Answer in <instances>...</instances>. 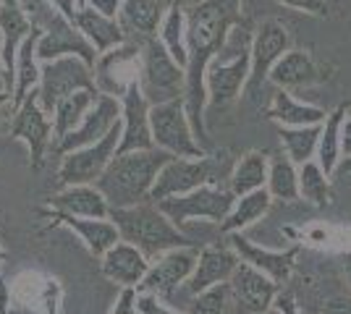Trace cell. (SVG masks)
Masks as SVG:
<instances>
[{
  "instance_id": "7dc6e473",
  "label": "cell",
  "mask_w": 351,
  "mask_h": 314,
  "mask_svg": "<svg viewBox=\"0 0 351 314\" xmlns=\"http://www.w3.org/2000/svg\"><path fill=\"white\" fill-rule=\"evenodd\" d=\"M0 314H8V291L0 283Z\"/></svg>"
},
{
  "instance_id": "7402d4cb",
  "label": "cell",
  "mask_w": 351,
  "mask_h": 314,
  "mask_svg": "<svg viewBox=\"0 0 351 314\" xmlns=\"http://www.w3.org/2000/svg\"><path fill=\"white\" fill-rule=\"evenodd\" d=\"M50 207L60 215L89 218V220H110V205L97 186H66L50 199Z\"/></svg>"
},
{
  "instance_id": "44dd1931",
  "label": "cell",
  "mask_w": 351,
  "mask_h": 314,
  "mask_svg": "<svg viewBox=\"0 0 351 314\" xmlns=\"http://www.w3.org/2000/svg\"><path fill=\"white\" fill-rule=\"evenodd\" d=\"M100 270L110 283H118L123 288H139L149 270V262L136 246L121 241L100 259Z\"/></svg>"
},
{
  "instance_id": "9c48e42d",
  "label": "cell",
  "mask_w": 351,
  "mask_h": 314,
  "mask_svg": "<svg viewBox=\"0 0 351 314\" xmlns=\"http://www.w3.org/2000/svg\"><path fill=\"white\" fill-rule=\"evenodd\" d=\"M121 136H123V118L118 120L116 126L108 131V136H103L97 144L66 155L58 168L60 186L63 189L66 186H95L100 181V176L108 170V165L116 160Z\"/></svg>"
},
{
  "instance_id": "f6af8a7d",
  "label": "cell",
  "mask_w": 351,
  "mask_h": 314,
  "mask_svg": "<svg viewBox=\"0 0 351 314\" xmlns=\"http://www.w3.org/2000/svg\"><path fill=\"white\" fill-rule=\"evenodd\" d=\"M336 179H343L351 183V160H341V165H338L336 170Z\"/></svg>"
},
{
  "instance_id": "6da1fadb",
  "label": "cell",
  "mask_w": 351,
  "mask_h": 314,
  "mask_svg": "<svg viewBox=\"0 0 351 314\" xmlns=\"http://www.w3.org/2000/svg\"><path fill=\"white\" fill-rule=\"evenodd\" d=\"M241 21V0H199L186 14V90L184 103L194 126L197 139L205 136V105H207V68L228 45L234 24Z\"/></svg>"
},
{
  "instance_id": "83f0119b",
  "label": "cell",
  "mask_w": 351,
  "mask_h": 314,
  "mask_svg": "<svg viewBox=\"0 0 351 314\" xmlns=\"http://www.w3.org/2000/svg\"><path fill=\"white\" fill-rule=\"evenodd\" d=\"M267 176H270V160H267V155H263V152H247L231 168L228 189L239 199V196H247L252 192L267 189Z\"/></svg>"
},
{
  "instance_id": "5b68a950",
  "label": "cell",
  "mask_w": 351,
  "mask_h": 314,
  "mask_svg": "<svg viewBox=\"0 0 351 314\" xmlns=\"http://www.w3.org/2000/svg\"><path fill=\"white\" fill-rule=\"evenodd\" d=\"M32 24L43 29V37L37 42V60L50 63V60L66 58V55H76L95 71V66L100 60L97 50L89 45L87 37L76 29L66 16H60L53 5H43L40 11H34Z\"/></svg>"
},
{
  "instance_id": "4fadbf2b",
  "label": "cell",
  "mask_w": 351,
  "mask_h": 314,
  "mask_svg": "<svg viewBox=\"0 0 351 314\" xmlns=\"http://www.w3.org/2000/svg\"><path fill=\"white\" fill-rule=\"evenodd\" d=\"M252 74V50H239L231 60L215 58L207 68V105L226 107L247 90Z\"/></svg>"
},
{
  "instance_id": "8992f818",
  "label": "cell",
  "mask_w": 351,
  "mask_h": 314,
  "mask_svg": "<svg viewBox=\"0 0 351 314\" xmlns=\"http://www.w3.org/2000/svg\"><path fill=\"white\" fill-rule=\"evenodd\" d=\"M149 129H152V139H155L158 150L168 152L173 157H189V160L207 157L205 150L197 142L184 97L152 105L149 107Z\"/></svg>"
},
{
  "instance_id": "c3c4849f",
  "label": "cell",
  "mask_w": 351,
  "mask_h": 314,
  "mask_svg": "<svg viewBox=\"0 0 351 314\" xmlns=\"http://www.w3.org/2000/svg\"><path fill=\"white\" fill-rule=\"evenodd\" d=\"M265 314H280L278 309H276V306H273V309H270V312H265Z\"/></svg>"
},
{
  "instance_id": "cb8c5ba5",
  "label": "cell",
  "mask_w": 351,
  "mask_h": 314,
  "mask_svg": "<svg viewBox=\"0 0 351 314\" xmlns=\"http://www.w3.org/2000/svg\"><path fill=\"white\" fill-rule=\"evenodd\" d=\"M76 29L89 40V45L97 50V55H105L116 47L126 45V31L118 24V18H108L92 5L79 8L76 14Z\"/></svg>"
},
{
  "instance_id": "d590c367",
  "label": "cell",
  "mask_w": 351,
  "mask_h": 314,
  "mask_svg": "<svg viewBox=\"0 0 351 314\" xmlns=\"http://www.w3.org/2000/svg\"><path fill=\"white\" fill-rule=\"evenodd\" d=\"M231 285L220 283L215 288H207L199 296H194L189 306V314H226L231 304Z\"/></svg>"
},
{
  "instance_id": "484cf974",
  "label": "cell",
  "mask_w": 351,
  "mask_h": 314,
  "mask_svg": "<svg viewBox=\"0 0 351 314\" xmlns=\"http://www.w3.org/2000/svg\"><path fill=\"white\" fill-rule=\"evenodd\" d=\"M325 74L320 71V66L312 60L307 50H289L283 58L273 66L270 71V81L278 90H293V87H309L322 81Z\"/></svg>"
},
{
  "instance_id": "4316f807",
  "label": "cell",
  "mask_w": 351,
  "mask_h": 314,
  "mask_svg": "<svg viewBox=\"0 0 351 314\" xmlns=\"http://www.w3.org/2000/svg\"><path fill=\"white\" fill-rule=\"evenodd\" d=\"M267 116L278 126H291V129H296V126H322L328 118V113L322 107L296 100L289 90L273 92V100L267 105Z\"/></svg>"
},
{
  "instance_id": "ac0fdd59",
  "label": "cell",
  "mask_w": 351,
  "mask_h": 314,
  "mask_svg": "<svg viewBox=\"0 0 351 314\" xmlns=\"http://www.w3.org/2000/svg\"><path fill=\"white\" fill-rule=\"evenodd\" d=\"M197 262H199V252L191 249V246L189 249L165 252V254H160L149 265L139 291L142 293H155V296H168L181 283L189 280L191 272L197 270Z\"/></svg>"
},
{
  "instance_id": "bcb514c9",
  "label": "cell",
  "mask_w": 351,
  "mask_h": 314,
  "mask_svg": "<svg viewBox=\"0 0 351 314\" xmlns=\"http://www.w3.org/2000/svg\"><path fill=\"white\" fill-rule=\"evenodd\" d=\"M343 278H346V285H349L351 291V252L343 254Z\"/></svg>"
},
{
  "instance_id": "d6a6232c",
  "label": "cell",
  "mask_w": 351,
  "mask_h": 314,
  "mask_svg": "<svg viewBox=\"0 0 351 314\" xmlns=\"http://www.w3.org/2000/svg\"><path fill=\"white\" fill-rule=\"evenodd\" d=\"M160 42L171 53V58L186 71L189 66V45H186V14L181 11V5L173 3L165 14V21L160 27Z\"/></svg>"
},
{
  "instance_id": "ab89813d",
  "label": "cell",
  "mask_w": 351,
  "mask_h": 314,
  "mask_svg": "<svg viewBox=\"0 0 351 314\" xmlns=\"http://www.w3.org/2000/svg\"><path fill=\"white\" fill-rule=\"evenodd\" d=\"M320 314H351V293L349 296H333V299H328Z\"/></svg>"
},
{
  "instance_id": "7a4b0ae2",
  "label": "cell",
  "mask_w": 351,
  "mask_h": 314,
  "mask_svg": "<svg viewBox=\"0 0 351 314\" xmlns=\"http://www.w3.org/2000/svg\"><path fill=\"white\" fill-rule=\"evenodd\" d=\"M171 157L173 155L162 150L116 155V160L108 165V170L100 176L95 186L103 192L110 209L145 205V202H149V192L158 181V173Z\"/></svg>"
},
{
  "instance_id": "60d3db41",
  "label": "cell",
  "mask_w": 351,
  "mask_h": 314,
  "mask_svg": "<svg viewBox=\"0 0 351 314\" xmlns=\"http://www.w3.org/2000/svg\"><path fill=\"white\" fill-rule=\"evenodd\" d=\"M87 5H92L95 11H100V14L108 16V18H118L123 0H87Z\"/></svg>"
},
{
  "instance_id": "1f68e13d",
  "label": "cell",
  "mask_w": 351,
  "mask_h": 314,
  "mask_svg": "<svg viewBox=\"0 0 351 314\" xmlns=\"http://www.w3.org/2000/svg\"><path fill=\"white\" fill-rule=\"evenodd\" d=\"M322 126H278L280 144H283V155L291 160L296 168L317 157V144H320Z\"/></svg>"
},
{
  "instance_id": "4dcf8cb0",
  "label": "cell",
  "mask_w": 351,
  "mask_h": 314,
  "mask_svg": "<svg viewBox=\"0 0 351 314\" xmlns=\"http://www.w3.org/2000/svg\"><path fill=\"white\" fill-rule=\"evenodd\" d=\"M270 205H273V196H270L267 189L252 192L247 196H239L234 209H231V215L226 218V223L220 225V233H226V236L241 233L244 228L254 225L257 220H263L265 215L270 212Z\"/></svg>"
},
{
  "instance_id": "f907efd6",
  "label": "cell",
  "mask_w": 351,
  "mask_h": 314,
  "mask_svg": "<svg viewBox=\"0 0 351 314\" xmlns=\"http://www.w3.org/2000/svg\"><path fill=\"white\" fill-rule=\"evenodd\" d=\"M0 123H3V116H0Z\"/></svg>"
},
{
  "instance_id": "2e32d148",
  "label": "cell",
  "mask_w": 351,
  "mask_h": 314,
  "mask_svg": "<svg viewBox=\"0 0 351 314\" xmlns=\"http://www.w3.org/2000/svg\"><path fill=\"white\" fill-rule=\"evenodd\" d=\"M231 285V299H234L239 314H265L276 306L280 285L267 278L265 272L241 262L236 267L234 278L228 280Z\"/></svg>"
},
{
  "instance_id": "8d00e7d4",
  "label": "cell",
  "mask_w": 351,
  "mask_h": 314,
  "mask_svg": "<svg viewBox=\"0 0 351 314\" xmlns=\"http://www.w3.org/2000/svg\"><path fill=\"white\" fill-rule=\"evenodd\" d=\"M136 312L139 314H178L173 309H168L155 293H136Z\"/></svg>"
},
{
  "instance_id": "ffe728a7",
  "label": "cell",
  "mask_w": 351,
  "mask_h": 314,
  "mask_svg": "<svg viewBox=\"0 0 351 314\" xmlns=\"http://www.w3.org/2000/svg\"><path fill=\"white\" fill-rule=\"evenodd\" d=\"M228 244L236 249V254L241 257V262L257 267L260 272H265L267 278H273L278 285H283L291 278L293 265H296V254H299V246L273 252V249L257 246V244L249 241L244 233H231V236H228Z\"/></svg>"
},
{
  "instance_id": "ba28073f",
  "label": "cell",
  "mask_w": 351,
  "mask_h": 314,
  "mask_svg": "<svg viewBox=\"0 0 351 314\" xmlns=\"http://www.w3.org/2000/svg\"><path fill=\"white\" fill-rule=\"evenodd\" d=\"M218 157H199V160H189V157H171L162 165V170L158 173V181L149 192V202L158 205L162 199L171 196H184L189 192H197L207 183L220 186L218 179L223 173Z\"/></svg>"
},
{
  "instance_id": "b9f144b4",
  "label": "cell",
  "mask_w": 351,
  "mask_h": 314,
  "mask_svg": "<svg viewBox=\"0 0 351 314\" xmlns=\"http://www.w3.org/2000/svg\"><path fill=\"white\" fill-rule=\"evenodd\" d=\"M60 16H66L69 21H71L73 27H76V14H79V0H47Z\"/></svg>"
},
{
  "instance_id": "f546056e",
  "label": "cell",
  "mask_w": 351,
  "mask_h": 314,
  "mask_svg": "<svg viewBox=\"0 0 351 314\" xmlns=\"http://www.w3.org/2000/svg\"><path fill=\"white\" fill-rule=\"evenodd\" d=\"M346 116H349V107L346 105H338L333 113H328V118L322 123L320 144H317V163H320V168L330 179L336 176L338 165L343 160V152H341V129H343Z\"/></svg>"
},
{
  "instance_id": "e575fe53",
  "label": "cell",
  "mask_w": 351,
  "mask_h": 314,
  "mask_svg": "<svg viewBox=\"0 0 351 314\" xmlns=\"http://www.w3.org/2000/svg\"><path fill=\"white\" fill-rule=\"evenodd\" d=\"M267 192H270L273 199H280V202H296V199H302V194H299V168L286 155L270 160Z\"/></svg>"
},
{
  "instance_id": "e0dca14e",
  "label": "cell",
  "mask_w": 351,
  "mask_h": 314,
  "mask_svg": "<svg viewBox=\"0 0 351 314\" xmlns=\"http://www.w3.org/2000/svg\"><path fill=\"white\" fill-rule=\"evenodd\" d=\"M121 116H123L121 103H118L116 97H110V94H103V97L95 103V107L84 116L82 126L73 129L66 139H60L58 144L53 147V152L60 155V157H66V155H71V152H76V150H84V147L97 144L103 136H108V131L116 126L118 120H121Z\"/></svg>"
},
{
  "instance_id": "52a82bcc",
  "label": "cell",
  "mask_w": 351,
  "mask_h": 314,
  "mask_svg": "<svg viewBox=\"0 0 351 314\" xmlns=\"http://www.w3.org/2000/svg\"><path fill=\"white\" fill-rule=\"evenodd\" d=\"M236 205V196L231 194L228 186H215L207 183L197 192H189L184 196H171L158 202L160 212L173 225H184L189 220H210V223L223 225L226 218L231 215Z\"/></svg>"
},
{
  "instance_id": "9a60e30c",
  "label": "cell",
  "mask_w": 351,
  "mask_h": 314,
  "mask_svg": "<svg viewBox=\"0 0 351 314\" xmlns=\"http://www.w3.org/2000/svg\"><path fill=\"white\" fill-rule=\"evenodd\" d=\"M34 31L29 14L24 11L21 0H3L0 3V34H3V45H0V63H3V81L5 92H11V84H16V60L19 50L27 42ZM14 94V92H11Z\"/></svg>"
},
{
  "instance_id": "7bdbcfd3",
  "label": "cell",
  "mask_w": 351,
  "mask_h": 314,
  "mask_svg": "<svg viewBox=\"0 0 351 314\" xmlns=\"http://www.w3.org/2000/svg\"><path fill=\"white\" fill-rule=\"evenodd\" d=\"M341 152H343V160H351V110L341 129Z\"/></svg>"
},
{
  "instance_id": "8fae6325",
  "label": "cell",
  "mask_w": 351,
  "mask_h": 314,
  "mask_svg": "<svg viewBox=\"0 0 351 314\" xmlns=\"http://www.w3.org/2000/svg\"><path fill=\"white\" fill-rule=\"evenodd\" d=\"M149 107L139 76L126 84V90L121 92V110H123V136L118 144V155H129V152H149L158 150L152 129H149Z\"/></svg>"
},
{
  "instance_id": "816d5d0a",
  "label": "cell",
  "mask_w": 351,
  "mask_h": 314,
  "mask_svg": "<svg viewBox=\"0 0 351 314\" xmlns=\"http://www.w3.org/2000/svg\"><path fill=\"white\" fill-rule=\"evenodd\" d=\"M14 314H19V312H14Z\"/></svg>"
},
{
  "instance_id": "f1b7e54d",
  "label": "cell",
  "mask_w": 351,
  "mask_h": 314,
  "mask_svg": "<svg viewBox=\"0 0 351 314\" xmlns=\"http://www.w3.org/2000/svg\"><path fill=\"white\" fill-rule=\"evenodd\" d=\"M100 97H103L100 92L82 90V92H73L71 97H66V100L56 107V113H53V147L58 144L60 139H66V136L71 134L73 129L82 126L84 116L95 107V103H97Z\"/></svg>"
},
{
  "instance_id": "d4e9b609",
  "label": "cell",
  "mask_w": 351,
  "mask_h": 314,
  "mask_svg": "<svg viewBox=\"0 0 351 314\" xmlns=\"http://www.w3.org/2000/svg\"><path fill=\"white\" fill-rule=\"evenodd\" d=\"M56 223L71 228L79 239L84 241V246L89 249V254L103 259L116 244H121V233L113 220H89V218H73V215H60L53 212Z\"/></svg>"
},
{
  "instance_id": "5bb4252c",
  "label": "cell",
  "mask_w": 351,
  "mask_h": 314,
  "mask_svg": "<svg viewBox=\"0 0 351 314\" xmlns=\"http://www.w3.org/2000/svg\"><path fill=\"white\" fill-rule=\"evenodd\" d=\"M249 50H252V74H249L247 92H257L270 79L273 66L291 50L289 29L276 18L263 21L260 29L254 31V37H252Z\"/></svg>"
},
{
  "instance_id": "603a6c76",
  "label": "cell",
  "mask_w": 351,
  "mask_h": 314,
  "mask_svg": "<svg viewBox=\"0 0 351 314\" xmlns=\"http://www.w3.org/2000/svg\"><path fill=\"white\" fill-rule=\"evenodd\" d=\"M165 14H168V8H165L162 0H123L121 14H118V24L123 27L126 37L134 34L142 42V40L160 34Z\"/></svg>"
},
{
  "instance_id": "681fc988",
  "label": "cell",
  "mask_w": 351,
  "mask_h": 314,
  "mask_svg": "<svg viewBox=\"0 0 351 314\" xmlns=\"http://www.w3.org/2000/svg\"><path fill=\"white\" fill-rule=\"evenodd\" d=\"M87 5V0H79V8H84Z\"/></svg>"
},
{
  "instance_id": "d6986e66",
  "label": "cell",
  "mask_w": 351,
  "mask_h": 314,
  "mask_svg": "<svg viewBox=\"0 0 351 314\" xmlns=\"http://www.w3.org/2000/svg\"><path fill=\"white\" fill-rule=\"evenodd\" d=\"M239 265H241V257L236 254V249L228 241L210 244L199 252V262H197V270L191 272V278L186 280V291L191 296H199L207 288L228 283Z\"/></svg>"
},
{
  "instance_id": "3957f363",
  "label": "cell",
  "mask_w": 351,
  "mask_h": 314,
  "mask_svg": "<svg viewBox=\"0 0 351 314\" xmlns=\"http://www.w3.org/2000/svg\"><path fill=\"white\" fill-rule=\"evenodd\" d=\"M110 220L116 223L121 241L136 246L145 257H160L173 249H189V239L152 202L126 209H110Z\"/></svg>"
},
{
  "instance_id": "277c9868",
  "label": "cell",
  "mask_w": 351,
  "mask_h": 314,
  "mask_svg": "<svg viewBox=\"0 0 351 314\" xmlns=\"http://www.w3.org/2000/svg\"><path fill=\"white\" fill-rule=\"evenodd\" d=\"M139 84L147 103L160 105L184 97L186 90V71L171 58L158 37L139 42Z\"/></svg>"
},
{
  "instance_id": "74e56055",
  "label": "cell",
  "mask_w": 351,
  "mask_h": 314,
  "mask_svg": "<svg viewBox=\"0 0 351 314\" xmlns=\"http://www.w3.org/2000/svg\"><path fill=\"white\" fill-rule=\"evenodd\" d=\"M278 3L312 16H328V0H278Z\"/></svg>"
},
{
  "instance_id": "30bf717a",
  "label": "cell",
  "mask_w": 351,
  "mask_h": 314,
  "mask_svg": "<svg viewBox=\"0 0 351 314\" xmlns=\"http://www.w3.org/2000/svg\"><path fill=\"white\" fill-rule=\"evenodd\" d=\"M100 92L95 74L87 63L76 55H66V58L50 60L43 63V76H40V105L53 116L66 97H71L73 92Z\"/></svg>"
},
{
  "instance_id": "836d02e7",
  "label": "cell",
  "mask_w": 351,
  "mask_h": 314,
  "mask_svg": "<svg viewBox=\"0 0 351 314\" xmlns=\"http://www.w3.org/2000/svg\"><path fill=\"white\" fill-rule=\"evenodd\" d=\"M299 194L304 202L315 205V207H328L333 202L330 176L322 170L317 160H309L299 168Z\"/></svg>"
},
{
  "instance_id": "ee69618b",
  "label": "cell",
  "mask_w": 351,
  "mask_h": 314,
  "mask_svg": "<svg viewBox=\"0 0 351 314\" xmlns=\"http://www.w3.org/2000/svg\"><path fill=\"white\" fill-rule=\"evenodd\" d=\"M276 309H278L280 314H299L296 301H293L291 293H278V299H276Z\"/></svg>"
},
{
  "instance_id": "f35d334b",
  "label": "cell",
  "mask_w": 351,
  "mask_h": 314,
  "mask_svg": "<svg viewBox=\"0 0 351 314\" xmlns=\"http://www.w3.org/2000/svg\"><path fill=\"white\" fill-rule=\"evenodd\" d=\"M113 314H139L136 312V291L134 288H123L121 296H118Z\"/></svg>"
},
{
  "instance_id": "7c38bea8",
  "label": "cell",
  "mask_w": 351,
  "mask_h": 314,
  "mask_svg": "<svg viewBox=\"0 0 351 314\" xmlns=\"http://www.w3.org/2000/svg\"><path fill=\"white\" fill-rule=\"evenodd\" d=\"M11 139H21L27 142L32 155V168H43L45 152L53 142V120L50 113L40 105V92L34 90L24 100V105L14 113V123L8 129Z\"/></svg>"
}]
</instances>
